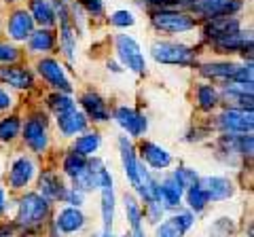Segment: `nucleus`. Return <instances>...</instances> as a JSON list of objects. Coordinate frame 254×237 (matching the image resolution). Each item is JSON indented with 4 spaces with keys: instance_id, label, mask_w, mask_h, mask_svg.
I'll return each instance as SVG.
<instances>
[{
    "instance_id": "f257e3e1",
    "label": "nucleus",
    "mask_w": 254,
    "mask_h": 237,
    "mask_svg": "<svg viewBox=\"0 0 254 237\" xmlns=\"http://www.w3.org/2000/svg\"><path fill=\"white\" fill-rule=\"evenodd\" d=\"M53 203L38 191H23L15 201V227L19 231H36L51 216Z\"/></svg>"
},
{
    "instance_id": "f03ea898",
    "label": "nucleus",
    "mask_w": 254,
    "mask_h": 237,
    "mask_svg": "<svg viewBox=\"0 0 254 237\" xmlns=\"http://www.w3.org/2000/svg\"><path fill=\"white\" fill-rule=\"evenodd\" d=\"M150 59L159 66H174V68H195L199 64V51L197 47L182 43V41H170V38H157L148 47Z\"/></svg>"
},
{
    "instance_id": "7ed1b4c3",
    "label": "nucleus",
    "mask_w": 254,
    "mask_h": 237,
    "mask_svg": "<svg viewBox=\"0 0 254 237\" xmlns=\"http://www.w3.org/2000/svg\"><path fill=\"white\" fill-rule=\"evenodd\" d=\"M23 144L26 148L36 155V157H43L49 153L51 148V117L47 110L43 108H34L30 110L28 117L23 118L21 123V136Z\"/></svg>"
},
{
    "instance_id": "20e7f679",
    "label": "nucleus",
    "mask_w": 254,
    "mask_h": 237,
    "mask_svg": "<svg viewBox=\"0 0 254 237\" xmlns=\"http://www.w3.org/2000/svg\"><path fill=\"white\" fill-rule=\"evenodd\" d=\"M150 26L163 36H185L195 32L199 21L182 9H155L150 11Z\"/></svg>"
},
{
    "instance_id": "39448f33",
    "label": "nucleus",
    "mask_w": 254,
    "mask_h": 237,
    "mask_svg": "<svg viewBox=\"0 0 254 237\" xmlns=\"http://www.w3.org/2000/svg\"><path fill=\"white\" fill-rule=\"evenodd\" d=\"M113 45H115L117 61L123 66L125 72H131L136 76H144L148 72V59H146L144 51H142V45L136 36L117 34Z\"/></svg>"
},
{
    "instance_id": "423d86ee",
    "label": "nucleus",
    "mask_w": 254,
    "mask_h": 237,
    "mask_svg": "<svg viewBox=\"0 0 254 237\" xmlns=\"http://www.w3.org/2000/svg\"><path fill=\"white\" fill-rule=\"evenodd\" d=\"M36 74L47 83L51 91H62V93H74V83L68 74V66L62 59L53 58V55H43L36 59Z\"/></svg>"
},
{
    "instance_id": "0eeeda50",
    "label": "nucleus",
    "mask_w": 254,
    "mask_h": 237,
    "mask_svg": "<svg viewBox=\"0 0 254 237\" xmlns=\"http://www.w3.org/2000/svg\"><path fill=\"white\" fill-rule=\"evenodd\" d=\"M117 153H119V161H121V170H123L127 184L131 186V193H136L142 182V176L146 172V165L140 161L133 140L123 136V133L117 138Z\"/></svg>"
},
{
    "instance_id": "6e6552de",
    "label": "nucleus",
    "mask_w": 254,
    "mask_h": 237,
    "mask_svg": "<svg viewBox=\"0 0 254 237\" xmlns=\"http://www.w3.org/2000/svg\"><path fill=\"white\" fill-rule=\"evenodd\" d=\"M110 121H115L123 136L131 140H142L148 133V117L129 104H119L117 108H113Z\"/></svg>"
},
{
    "instance_id": "1a4fd4ad",
    "label": "nucleus",
    "mask_w": 254,
    "mask_h": 237,
    "mask_svg": "<svg viewBox=\"0 0 254 237\" xmlns=\"http://www.w3.org/2000/svg\"><path fill=\"white\" fill-rule=\"evenodd\" d=\"M212 129L218 133H252L254 115L252 110L220 108L212 118Z\"/></svg>"
},
{
    "instance_id": "9d476101",
    "label": "nucleus",
    "mask_w": 254,
    "mask_h": 237,
    "mask_svg": "<svg viewBox=\"0 0 254 237\" xmlns=\"http://www.w3.org/2000/svg\"><path fill=\"white\" fill-rule=\"evenodd\" d=\"M136 151H138V157L140 161L146 165V170H150L153 174H163L174 168V155L170 148H165L163 144H159L155 140H146L142 138L138 144H136Z\"/></svg>"
},
{
    "instance_id": "9b49d317",
    "label": "nucleus",
    "mask_w": 254,
    "mask_h": 237,
    "mask_svg": "<svg viewBox=\"0 0 254 237\" xmlns=\"http://www.w3.org/2000/svg\"><path fill=\"white\" fill-rule=\"evenodd\" d=\"M98 193H100L102 229H104V231H113L115 212H117V188H115V176L108 165L98 176Z\"/></svg>"
},
{
    "instance_id": "f8f14e48",
    "label": "nucleus",
    "mask_w": 254,
    "mask_h": 237,
    "mask_svg": "<svg viewBox=\"0 0 254 237\" xmlns=\"http://www.w3.org/2000/svg\"><path fill=\"white\" fill-rule=\"evenodd\" d=\"M38 176V163L32 155L21 153L9 165L6 172V186L11 191H28V186L34 182Z\"/></svg>"
},
{
    "instance_id": "ddd939ff",
    "label": "nucleus",
    "mask_w": 254,
    "mask_h": 237,
    "mask_svg": "<svg viewBox=\"0 0 254 237\" xmlns=\"http://www.w3.org/2000/svg\"><path fill=\"white\" fill-rule=\"evenodd\" d=\"M78 108L85 113V117L89 118V123L93 125H104V123H110V106L106 98L102 96L100 91L95 89H85L81 96H78Z\"/></svg>"
},
{
    "instance_id": "4468645a",
    "label": "nucleus",
    "mask_w": 254,
    "mask_h": 237,
    "mask_svg": "<svg viewBox=\"0 0 254 237\" xmlns=\"http://www.w3.org/2000/svg\"><path fill=\"white\" fill-rule=\"evenodd\" d=\"M237 66H240V61H235V59H212V61H199L195 68H197V74L203 81L220 87V85L233 81Z\"/></svg>"
},
{
    "instance_id": "2eb2a0df",
    "label": "nucleus",
    "mask_w": 254,
    "mask_h": 237,
    "mask_svg": "<svg viewBox=\"0 0 254 237\" xmlns=\"http://www.w3.org/2000/svg\"><path fill=\"white\" fill-rule=\"evenodd\" d=\"M0 85H6L13 91H32L36 89V72L21 64L0 66Z\"/></svg>"
},
{
    "instance_id": "dca6fc26",
    "label": "nucleus",
    "mask_w": 254,
    "mask_h": 237,
    "mask_svg": "<svg viewBox=\"0 0 254 237\" xmlns=\"http://www.w3.org/2000/svg\"><path fill=\"white\" fill-rule=\"evenodd\" d=\"M199 184L205 188V193H208L212 203L229 201V199H233L237 193L235 180L231 176H227V174H208V176H201Z\"/></svg>"
},
{
    "instance_id": "f3484780",
    "label": "nucleus",
    "mask_w": 254,
    "mask_h": 237,
    "mask_svg": "<svg viewBox=\"0 0 254 237\" xmlns=\"http://www.w3.org/2000/svg\"><path fill=\"white\" fill-rule=\"evenodd\" d=\"M218 93H220L222 108H237V110H252L254 108L252 85L225 83L218 87Z\"/></svg>"
},
{
    "instance_id": "a211bd4d",
    "label": "nucleus",
    "mask_w": 254,
    "mask_h": 237,
    "mask_svg": "<svg viewBox=\"0 0 254 237\" xmlns=\"http://www.w3.org/2000/svg\"><path fill=\"white\" fill-rule=\"evenodd\" d=\"M55 129H58V136L62 140H74L85 129H89V118L85 117L81 108L74 106L55 117Z\"/></svg>"
},
{
    "instance_id": "6ab92c4d",
    "label": "nucleus",
    "mask_w": 254,
    "mask_h": 237,
    "mask_svg": "<svg viewBox=\"0 0 254 237\" xmlns=\"http://www.w3.org/2000/svg\"><path fill=\"white\" fill-rule=\"evenodd\" d=\"M195 225V214L189 210H174V214L155 225V237H185Z\"/></svg>"
},
{
    "instance_id": "aec40b11",
    "label": "nucleus",
    "mask_w": 254,
    "mask_h": 237,
    "mask_svg": "<svg viewBox=\"0 0 254 237\" xmlns=\"http://www.w3.org/2000/svg\"><path fill=\"white\" fill-rule=\"evenodd\" d=\"M36 30V23L32 19V15L28 13V9H15L9 13V19H6V38L15 45H26V41L30 38V34Z\"/></svg>"
},
{
    "instance_id": "412c9836",
    "label": "nucleus",
    "mask_w": 254,
    "mask_h": 237,
    "mask_svg": "<svg viewBox=\"0 0 254 237\" xmlns=\"http://www.w3.org/2000/svg\"><path fill=\"white\" fill-rule=\"evenodd\" d=\"M36 186H38V193H41L45 199H49L51 203L64 201V195H66V188H68L66 178L53 168H47L43 172H38Z\"/></svg>"
},
{
    "instance_id": "4be33fe9",
    "label": "nucleus",
    "mask_w": 254,
    "mask_h": 237,
    "mask_svg": "<svg viewBox=\"0 0 254 237\" xmlns=\"http://www.w3.org/2000/svg\"><path fill=\"white\" fill-rule=\"evenodd\" d=\"M51 225L60 235H74V233H81L87 227V214L81 208L64 205V208L58 210Z\"/></svg>"
},
{
    "instance_id": "5701e85b",
    "label": "nucleus",
    "mask_w": 254,
    "mask_h": 237,
    "mask_svg": "<svg viewBox=\"0 0 254 237\" xmlns=\"http://www.w3.org/2000/svg\"><path fill=\"white\" fill-rule=\"evenodd\" d=\"M244 23H242V17H212V19H205L203 26H201V41L205 45H210L218 38H225L229 34L237 32L242 30Z\"/></svg>"
},
{
    "instance_id": "b1692460",
    "label": "nucleus",
    "mask_w": 254,
    "mask_h": 237,
    "mask_svg": "<svg viewBox=\"0 0 254 237\" xmlns=\"http://www.w3.org/2000/svg\"><path fill=\"white\" fill-rule=\"evenodd\" d=\"M182 197H185V188L174 180L172 174H159V201L163 203V208L172 212L182 208Z\"/></svg>"
},
{
    "instance_id": "393cba45",
    "label": "nucleus",
    "mask_w": 254,
    "mask_h": 237,
    "mask_svg": "<svg viewBox=\"0 0 254 237\" xmlns=\"http://www.w3.org/2000/svg\"><path fill=\"white\" fill-rule=\"evenodd\" d=\"M30 55H51L58 49V30L55 28H36L26 41Z\"/></svg>"
},
{
    "instance_id": "a878e982",
    "label": "nucleus",
    "mask_w": 254,
    "mask_h": 237,
    "mask_svg": "<svg viewBox=\"0 0 254 237\" xmlns=\"http://www.w3.org/2000/svg\"><path fill=\"white\" fill-rule=\"evenodd\" d=\"M193 98H195V106L199 108L203 115H212L220 108V93L214 83H208V81L197 83L193 89Z\"/></svg>"
},
{
    "instance_id": "bb28decb",
    "label": "nucleus",
    "mask_w": 254,
    "mask_h": 237,
    "mask_svg": "<svg viewBox=\"0 0 254 237\" xmlns=\"http://www.w3.org/2000/svg\"><path fill=\"white\" fill-rule=\"evenodd\" d=\"M102 146H104V136H102V131L100 129H85L81 136H76L72 140L70 151H74L76 155L89 159V157H95L102 151Z\"/></svg>"
},
{
    "instance_id": "cd10ccee",
    "label": "nucleus",
    "mask_w": 254,
    "mask_h": 237,
    "mask_svg": "<svg viewBox=\"0 0 254 237\" xmlns=\"http://www.w3.org/2000/svg\"><path fill=\"white\" fill-rule=\"evenodd\" d=\"M28 13L38 28H55L58 26V13L51 0H30Z\"/></svg>"
},
{
    "instance_id": "c85d7f7f",
    "label": "nucleus",
    "mask_w": 254,
    "mask_h": 237,
    "mask_svg": "<svg viewBox=\"0 0 254 237\" xmlns=\"http://www.w3.org/2000/svg\"><path fill=\"white\" fill-rule=\"evenodd\" d=\"M21 123L23 117L17 113H6L0 117V144L9 146L21 136Z\"/></svg>"
},
{
    "instance_id": "c756f323",
    "label": "nucleus",
    "mask_w": 254,
    "mask_h": 237,
    "mask_svg": "<svg viewBox=\"0 0 254 237\" xmlns=\"http://www.w3.org/2000/svg\"><path fill=\"white\" fill-rule=\"evenodd\" d=\"M87 170V159L81 155H76L74 151H68L62 155V161H60V174L64 178L68 180V182H72L76 176H81V174Z\"/></svg>"
},
{
    "instance_id": "7c9ffc66",
    "label": "nucleus",
    "mask_w": 254,
    "mask_h": 237,
    "mask_svg": "<svg viewBox=\"0 0 254 237\" xmlns=\"http://www.w3.org/2000/svg\"><path fill=\"white\" fill-rule=\"evenodd\" d=\"M123 210H125V220H127V225H129V231H140V229H144L142 203L131 191L123 195Z\"/></svg>"
},
{
    "instance_id": "2f4dec72",
    "label": "nucleus",
    "mask_w": 254,
    "mask_h": 237,
    "mask_svg": "<svg viewBox=\"0 0 254 237\" xmlns=\"http://www.w3.org/2000/svg\"><path fill=\"white\" fill-rule=\"evenodd\" d=\"M182 203H187V210L193 212V214H201L210 208V197L205 193V188L201 184H195V186H189L185 191V197H182Z\"/></svg>"
},
{
    "instance_id": "473e14b6",
    "label": "nucleus",
    "mask_w": 254,
    "mask_h": 237,
    "mask_svg": "<svg viewBox=\"0 0 254 237\" xmlns=\"http://www.w3.org/2000/svg\"><path fill=\"white\" fill-rule=\"evenodd\" d=\"M225 0H190V4L187 6V13H190L195 19H212L220 13Z\"/></svg>"
},
{
    "instance_id": "72a5a7b5",
    "label": "nucleus",
    "mask_w": 254,
    "mask_h": 237,
    "mask_svg": "<svg viewBox=\"0 0 254 237\" xmlns=\"http://www.w3.org/2000/svg\"><path fill=\"white\" fill-rule=\"evenodd\" d=\"M76 106V100L72 93H62V91H51L49 96L45 98V110L53 117H58L62 113H66V110L74 108Z\"/></svg>"
},
{
    "instance_id": "f704fd0d",
    "label": "nucleus",
    "mask_w": 254,
    "mask_h": 237,
    "mask_svg": "<svg viewBox=\"0 0 254 237\" xmlns=\"http://www.w3.org/2000/svg\"><path fill=\"white\" fill-rule=\"evenodd\" d=\"M168 172L172 174L174 180H176V182H178L182 188H185V191H187L189 186L199 184V178H201L199 172H197L195 168H189V165H176L174 170H168Z\"/></svg>"
},
{
    "instance_id": "c9c22d12",
    "label": "nucleus",
    "mask_w": 254,
    "mask_h": 237,
    "mask_svg": "<svg viewBox=\"0 0 254 237\" xmlns=\"http://www.w3.org/2000/svg\"><path fill=\"white\" fill-rule=\"evenodd\" d=\"M136 15H133L131 11H127V9H117L108 15V23L113 28H119V30H129L136 26Z\"/></svg>"
},
{
    "instance_id": "e433bc0d",
    "label": "nucleus",
    "mask_w": 254,
    "mask_h": 237,
    "mask_svg": "<svg viewBox=\"0 0 254 237\" xmlns=\"http://www.w3.org/2000/svg\"><path fill=\"white\" fill-rule=\"evenodd\" d=\"M165 210L161 201H148V203H142V216H144V220L148 225H159L161 220L165 218Z\"/></svg>"
},
{
    "instance_id": "4c0bfd02",
    "label": "nucleus",
    "mask_w": 254,
    "mask_h": 237,
    "mask_svg": "<svg viewBox=\"0 0 254 237\" xmlns=\"http://www.w3.org/2000/svg\"><path fill=\"white\" fill-rule=\"evenodd\" d=\"M21 59V49L11 41H0V66L9 64H19Z\"/></svg>"
},
{
    "instance_id": "58836bf2",
    "label": "nucleus",
    "mask_w": 254,
    "mask_h": 237,
    "mask_svg": "<svg viewBox=\"0 0 254 237\" xmlns=\"http://www.w3.org/2000/svg\"><path fill=\"white\" fill-rule=\"evenodd\" d=\"M212 125H193L187 133H185V142L189 144H199V142H205L212 136Z\"/></svg>"
},
{
    "instance_id": "ea45409f",
    "label": "nucleus",
    "mask_w": 254,
    "mask_h": 237,
    "mask_svg": "<svg viewBox=\"0 0 254 237\" xmlns=\"http://www.w3.org/2000/svg\"><path fill=\"white\" fill-rule=\"evenodd\" d=\"M233 231H235L233 220L227 218V216L216 218V220L212 223V235H214V237H231Z\"/></svg>"
},
{
    "instance_id": "a19ab883",
    "label": "nucleus",
    "mask_w": 254,
    "mask_h": 237,
    "mask_svg": "<svg viewBox=\"0 0 254 237\" xmlns=\"http://www.w3.org/2000/svg\"><path fill=\"white\" fill-rule=\"evenodd\" d=\"M150 11L155 9H187L190 0H144Z\"/></svg>"
},
{
    "instance_id": "79ce46f5",
    "label": "nucleus",
    "mask_w": 254,
    "mask_h": 237,
    "mask_svg": "<svg viewBox=\"0 0 254 237\" xmlns=\"http://www.w3.org/2000/svg\"><path fill=\"white\" fill-rule=\"evenodd\" d=\"M87 17H102L104 15V0H76Z\"/></svg>"
},
{
    "instance_id": "37998d69",
    "label": "nucleus",
    "mask_w": 254,
    "mask_h": 237,
    "mask_svg": "<svg viewBox=\"0 0 254 237\" xmlns=\"http://www.w3.org/2000/svg\"><path fill=\"white\" fill-rule=\"evenodd\" d=\"M85 199H87V195H85L83 191H78V188H74L72 184H68L66 195H64V201H62V203L72 205V208H83Z\"/></svg>"
},
{
    "instance_id": "c03bdc74",
    "label": "nucleus",
    "mask_w": 254,
    "mask_h": 237,
    "mask_svg": "<svg viewBox=\"0 0 254 237\" xmlns=\"http://www.w3.org/2000/svg\"><path fill=\"white\" fill-rule=\"evenodd\" d=\"M15 104H17V100H15L13 93L6 89L4 85H0V115H6L11 113V110L15 108Z\"/></svg>"
},
{
    "instance_id": "a18cd8bd",
    "label": "nucleus",
    "mask_w": 254,
    "mask_h": 237,
    "mask_svg": "<svg viewBox=\"0 0 254 237\" xmlns=\"http://www.w3.org/2000/svg\"><path fill=\"white\" fill-rule=\"evenodd\" d=\"M6 210H9V193L4 184H0V218L6 214Z\"/></svg>"
},
{
    "instance_id": "49530a36",
    "label": "nucleus",
    "mask_w": 254,
    "mask_h": 237,
    "mask_svg": "<svg viewBox=\"0 0 254 237\" xmlns=\"http://www.w3.org/2000/svg\"><path fill=\"white\" fill-rule=\"evenodd\" d=\"M106 70H108V72H113V74H123V72H125L123 66L119 64L117 59H108V61H106Z\"/></svg>"
},
{
    "instance_id": "de8ad7c7",
    "label": "nucleus",
    "mask_w": 254,
    "mask_h": 237,
    "mask_svg": "<svg viewBox=\"0 0 254 237\" xmlns=\"http://www.w3.org/2000/svg\"><path fill=\"white\" fill-rule=\"evenodd\" d=\"M100 237H117L113 231H104V229H102V233H100Z\"/></svg>"
},
{
    "instance_id": "09e8293b",
    "label": "nucleus",
    "mask_w": 254,
    "mask_h": 237,
    "mask_svg": "<svg viewBox=\"0 0 254 237\" xmlns=\"http://www.w3.org/2000/svg\"><path fill=\"white\" fill-rule=\"evenodd\" d=\"M2 2H6V4H11V2H19V0H2Z\"/></svg>"
},
{
    "instance_id": "8fccbe9b",
    "label": "nucleus",
    "mask_w": 254,
    "mask_h": 237,
    "mask_svg": "<svg viewBox=\"0 0 254 237\" xmlns=\"http://www.w3.org/2000/svg\"><path fill=\"white\" fill-rule=\"evenodd\" d=\"M121 237H131V235H129V233H125V235H121Z\"/></svg>"
},
{
    "instance_id": "3c124183",
    "label": "nucleus",
    "mask_w": 254,
    "mask_h": 237,
    "mask_svg": "<svg viewBox=\"0 0 254 237\" xmlns=\"http://www.w3.org/2000/svg\"><path fill=\"white\" fill-rule=\"evenodd\" d=\"M91 237H100V235H91Z\"/></svg>"
},
{
    "instance_id": "603ef678",
    "label": "nucleus",
    "mask_w": 254,
    "mask_h": 237,
    "mask_svg": "<svg viewBox=\"0 0 254 237\" xmlns=\"http://www.w3.org/2000/svg\"><path fill=\"white\" fill-rule=\"evenodd\" d=\"M62 2H68V0H62Z\"/></svg>"
}]
</instances>
